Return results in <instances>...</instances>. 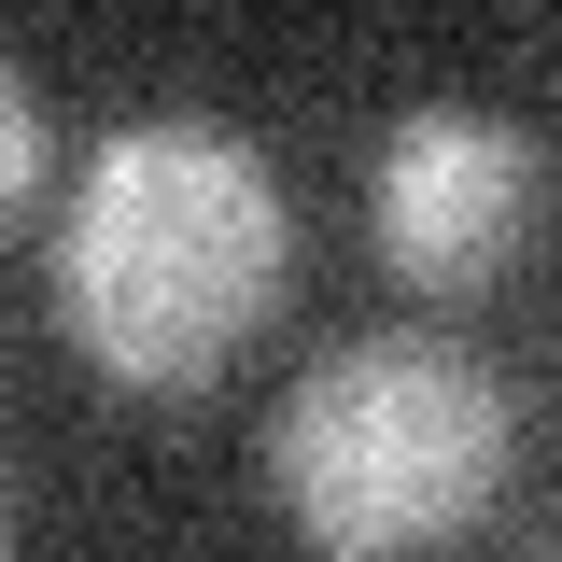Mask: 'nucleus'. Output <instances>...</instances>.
<instances>
[{"label":"nucleus","instance_id":"obj_1","mask_svg":"<svg viewBox=\"0 0 562 562\" xmlns=\"http://www.w3.org/2000/svg\"><path fill=\"white\" fill-rule=\"evenodd\" d=\"M295 268V211H281L254 140L198 113H140L85 155L57 225V310L99 380L127 394H198L239 366V338L281 310Z\"/></svg>","mask_w":562,"mask_h":562},{"label":"nucleus","instance_id":"obj_2","mask_svg":"<svg viewBox=\"0 0 562 562\" xmlns=\"http://www.w3.org/2000/svg\"><path fill=\"white\" fill-rule=\"evenodd\" d=\"M506 394L492 366H464L450 338H351L295 380V408L268 436L281 520L324 562H422L450 535H479L506 506Z\"/></svg>","mask_w":562,"mask_h":562},{"label":"nucleus","instance_id":"obj_4","mask_svg":"<svg viewBox=\"0 0 562 562\" xmlns=\"http://www.w3.org/2000/svg\"><path fill=\"white\" fill-rule=\"evenodd\" d=\"M29 183H43V113H29V85L0 70V225L29 211Z\"/></svg>","mask_w":562,"mask_h":562},{"label":"nucleus","instance_id":"obj_3","mask_svg":"<svg viewBox=\"0 0 562 562\" xmlns=\"http://www.w3.org/2000/svg\"><path fill=\"white\" fill-rule=\"evenodd\" d=\"M535 211H549V155L506 127V113H464V99L408 113V127L380 140V169H366L380 268L422 281V295H479V281H506V254L535 239Z\"/></svg>","mask_w":562,"mask_h":562}]
</instances>
